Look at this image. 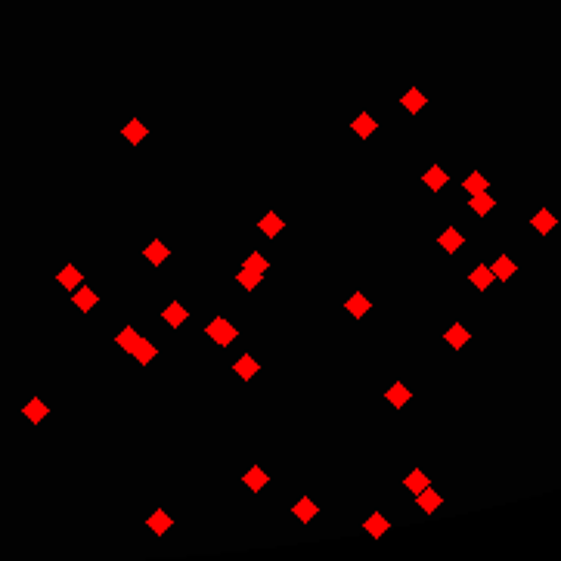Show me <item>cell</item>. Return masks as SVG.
Here are the masks:
<instances>
[{
  "instance_id": "6da1fadb",
  "label": "cell",
  "mask_w": 561,
  "mask_h": 561,
  "mask_svg": "<svg viewBox=\"0 0 561 561\" xmlns=\"http://www.w3.org/2000/svg\"><path fill=\"white\" fill-rule=\"evenodd\" d=\"M208 335H211L217 344H230V341H233V338H236L239 332L233 329V326H230L227 320H220V317H217V320H214L211 326H208Z\"/></svg>"
},
{
  "instance_id": "7a4b0ae2",
  "label": "cell",
  "mask_w": 561,
  "mask_h": 561,
  "mask_svg": "<svg viewBox=\"0 0 561 561\" xmlns=\"http://www.w3.org/2000/svg\"><path fill=\"white\" fill-rule=\"evenodd\" d=\"M555 224H558L555 214L546 211V208H543V211H536V217H533V227H536V233H543V236H546V233H552Z\"/></svg>"
},
{
  "instance_id": "3957f363",
  "label": "cell",
  "mask_w": 561,
  "mask_h": 561,
  "mask_svg": "<svg viewBox=\"0 0 561 561\" xmlns=\"http://www.w3.org/2000/svg\"><path fill=\"white\" fill-rule=\"evenodd\" d=\"M490 270H493V279H502V282H506V279H512V273H515V264H512L506 254H502V258L493 261V267H490Z\"/></svg>"
},
{
  "instance_id": "277c9868",
  "label": "cell",
  "mask_w": 561,
  "mask_h": 561,
  "mask_svg": "<svg viewBox=\"0 0 561 561\" xmlns=\"http://www.w3.org/2000/svg\"><path fill=\"white\" fill-rule=\"evenodd\" d=\"M131 354H137V357H140V363H149V360L155 357V347H152V344L146 341V338H137V344H134V350H131Z\"/></svg>"
},
{
  "instance_id": "5b68a950",
  "label": "cell",
  "mask_w": 561,
  "mask_h": 561,
  "mask_svg": "<svg viewBox=\"0 0 561 561\" xmlns=\"http://www.w3.org/2000/svg\"><path fill=\"white\" fill-rule=\"evenodd\" d=\"M419 506H422L425 512H434V509L440 506V496L434 493V490H428V487H425V490H419Z\"/></svg>"
},
{
  "instance_id": "8992f818",
  "label": "cell",
  "mask_w": 561,
  "mask_h": 561,
  "mask_svg": "<svg viewBox=\"0 0 561 561\" xmlns=\"http://www.w3.org/2000/svg\"><path fill=\"white\" fill-rule=\"evenodd\" d=\"M468 205L474 208V211H477V214H487V211H490V208H493V198H490L487 192H474V195L468 198Z\"/></svg>"
},
{
  "instance_id": "52a82bcc",
  "label": "cell",
  "mask_w": 561,
  "mask_h": 561,
  "mask_svg": "<svg viewBox=\"0 0 561 561\" xmlns=\"http://www.w3.org/2000/svg\"><path fill=\"white\" fill-rule=\"evenodd\" d=\"M471 282H474L477 288H487L490 282H493V270H490V267H484V264H477V270L471 273Z\"/></svg>"
},
{
  "instance_id": "ba28073f",
  "label": "cell",
  "mask_w": 561,
  "mask_h": 561,
  "mask_svg": "<svg viewBox=\"0 0 561 561\" xmlns=\"http://www.w3.org/2000/svg\"><path fill=\"white\" fill-rule=\"evenodd\" d=\"M462 242H465V239H462V233H456V230H447V233L440 236V245H443L447 251H459V245H462Z\"/></svg>"
},
{
  "instance_id": "9c48e42d",
  "label": "cell",
  "mask_w": 561,
  "mask_h": 561,
  "mask_svg": "<svg viewBox=\"0 0 561 561\" xmlns=\"http://www.w3.org/2000/svg\"><path fill=\"white\" fill-rule=\"evenodd\" d=\"M354 131H357L360 137H369L372 131H375V121H372V115H366V112L360 115V118L354 121Z\"/></svg>"
},
{
  "instance_id": "30bf717a",
  "label": "cell",
  "mask_w": 561,
  "mask_h": 561,
  "mask_svg": "<svg viewBox=\"0 0 561 561\" xmlns=\"http://www.w3.org/2000/svg\"><path fill=\"white\" fill-rule=\"evenodd\" d=\"M261 230L267 233V236H276V233L282 230V220H279V214H273V211H270V214H267V217L261 220Z\"/></svg>"
},
{
  "instance_id": "8fae6325",
  "label": "cell",
  "mask_w": 561,
  "mask_h": 561,
  "mask_svg": "<svg viewBox=\"0 0 561 561\" xmlns=\"http://www.w3.org/2000/svg\"><path fill=\"white\" fill-rule=\"evenodd\" d=\"M295 515H298L301 521H310L313 515H317V506H313L310 499H301V502H295Z\"/></svg>"
},
{
  "instance_id": "7c38bea8",
  "label": "cell",
  "mask_w": 561,
  "mask_h": 561,
  "mask_svg": "<svg viewBox=\"0 0 561 561\" xmlns=\"http://www.w3.org/2000/svg\"><path fill=\"white\" fill-rule=\"evenodd\" d=\"M149 527L155 530V533H165L171 527V518H168V512H155V515L149 518Z\"/></svg>"
},
{
  "instance_id": "4fadbf2b",
  "label": "cell",
  "mask_w": 561,
  "mask_h": 561,
  "mask_svg": "<svg viewBox=\"0 0 561 561\" xmlns=\"http://www.w3.org/2000/svg\"><path fill=\"white\" fill-rule=\"evenodd\" d=\"M425 183L431 186V189H440V186L447 183V174H443V171H440V168L434 165V168H431V171L425 174Z\"/></svg>"
},
{
  "instance_id": "5bb4252c",
  "label": "cell",
  "mask_w": 561,
  "mask_h": 561,
  "mask_svg": "<svg viewBox=\"0 0 561 561\" xmlns=\"http://www.w3.org/2000/svg\"><path fill=\"white\" fill-rule=\"evenodd\" d=\"M261 279H264V273H258V270H248V267H245V270L239 273V282H242V288H254V285L261 282Z\"/></svg>"
},
{
  "instance_id": "9a60e30c",
  "label": "cell",
  "mask_w": 561,
  "mask_h": 561,
  "mask_svg": "<svg viewBox=\"0 0 561 561\" xmlns=\"http://www.w3.org/2000/svg\"><path fill=\"white\" fill-rule=\"evenodd\" d=\"M146 258H149L152 264H161V261L168 258V248H165V245H161V242H152L149 248H146Z\"/></svg>"
},
{
  "instance_id": "2e32d148",
  "label": "cell",
  "mask_w": 561,
  "mask_h": 561,
  "mask_svg": "<svg viewBox=\"0 0 561 561\" xmlns=\"http://www.w3.org/2000/svg\"><path fill=\"white\" fill-rule=\"evenodd\" d=\"M267 484V474L261 471V468H251L248 474H245V487H251V490H261Z\"/></svg>"
},
{
  "instance_id": "e0dca14e",
  "label": "cell",
  "mask_w": 561,
  "mask_h": 561,
  "mask_svg": "<svg viewBox=\"0 0 561 561\" xmlns=\"http://www.w3.org/2000/svg\"><path fill=\"white\" fill-rule=\"evenodd\" d=\"M403 106H406V109H410V112H419V109H422V106H425V96H422V93H419V90L413 87L410 93H406V99H403Z\"/></svg>"
},
{
  "instance_id": "ac0fdd59",
  "label": "cell",
  "mask_w": 561,
  "mask_h": 561,
  "mask_svg": "<svg viewBox=\"0 0 561 561\" xmlns=\"http://www.w3.org/2000/svg\"><path fill=\"white\" fill-rule=\"evenodd\" d=\"M447 341H450L453 347H462L465 341H468V332H465V329H462V326H453V329L447 332Z\"/></svg>"
},
{
  "instance_id": "d6986e66",
  "label": "cell",
  "mask_w": 561,
  "mask_h": 561,
  "mask_svg": "<svg viewBox=\"0 0 561 561\" xmlns=\"http://www.w3.org/2000/svg\"><path fill=\"white\" fill-rule=\"evenodd\" d=\"M388 400H391L394 406H403L406 400H410V391H406V388H403V384H394V388L388 391Z\"/></svg>"
},
{
  "instance_id": "ffe728a7",
  "label": "cell",
  "mask_w": 561,
  "mask_h": 561,
  "mask_svg": "<svg viewBox=\"0 0 561 561\" xmlns=\"http://www.w3.org/2000/svg\"><path fill=\"white\" fill-rule=\"evenodd\" d=\"M236 372H239V375H242V378H251V375H254V372H258V363H254V360H251V357H242V360H239V363H236Z\"/></svg>"
},
{
  "instance_id": "44dd1931",
  "label": "cell",
  "mask_w": 561,
  "mask_h": 561,
  "mask_svg": "<svg viewBox=\"0 0 561 561\" xmlns=\"http://www.w3.org/2000/svg\"><path fill=\"white\" fill-rule=\"evenodd\" d=\"M165 320H168L171 326H180V323L186 320V310L180 307V304H171V307L165 310Z\"/></svg>"
},
{
  "instance_id": "7402d4cb",
  "label": "cell",
  "mask_w": 561,
  "mask_h": 561,
  "mask_svg": "<svg viewBox=\"0 0 561 561\" xmlns=\"http://www.w3.org/2000/svg\"><path fill=\"white\" fill-rule=\"evenodd\" d=\"M75 301H78V307H81V310H90L93 304H96V295H93L90 288H81L78 295H75Z\"/></svg>"
},
{
  "instance_id": "603a6c76",
  "label": "cell",
  "mask_w": 561,
  "mask_h": 561,
  "mask_svg": "<svg viewBox=\"0 0 561 561\" xmlns=\"http://www.w3.org/2000/svg\"><path fill=\"white\" fill-rule=\"evenodd\" d=\"M465 189H468L471 195H474V192H484V189H487V180H484V177H477V174H471V177L465 180Z\"/></svg>"
},
{
  "instance_id": "cb8c5ba5",
  "label": "cell",
  "mask_w": 561,
  "mask_h": 561,
  "mask_svg": "<svg viewBox=\"0 0 561 561\" xmlns=\"http://www.w3.org/2000/svg\"><path fill=\"white\" fill-rule=\"evenodd\" d=\"M347 310H350V313H357V317H360L363 310H369V301H366L363 295H354V301H347Z\"/></svg>"
},
{
  "instance_id": "d4e9b609",
  "label": "cell",
  "mask_w": 561,
  "mask_h": 561,
  "mask_svg": "<svg viewBox=\"0 0 561 561\" xmlns=\"http://www.w3.org/2000/svg\"><path fill=\"white\" fill-rule=\"evenodd\" d=\"M406 487L419 493V490H425V487H428V481H425V474H422V471H413V474H410V481H406Z\"/></svg>"
},
{
  "instance_id": "484cf974",
  "label": "cell",
  "mask_w": 561,
  "mask_h": 561,
  "mask_svg": "<svg viewBox=\"0 0 561 561\" xmlns=\"http://www.w3.org/2000/svg\"><path fill=\"white\" fill-rule=\"evenodd\" d=\"M59 279H62V285H78V282H81V273L75 270V267H65Z\"/></svg>"
},
{
  "instance_id": "4316f807",
  "label": "cell",
  "mask_w": 561,
  "mask_h": 561,
  "mask_svg": "<svg viewBox=\"0 0 561 561\" xmlns=\"http://www.w3.org/2000/svg\"><path fill=\"white\" fill-rule=\"evenodd\" d=\"M137 338H140V335H137L134 329H124V332L118 335V341L124 344V350H134V344H137Z\"/></svg>"
},
{
  "instance_id": "83f0119b",
  "label": "cell",
  "mask_w": 561,
  "mask_h": 561,
  "mask_svg": "<svg viewBox=\"0 0 561 561\" xmlns=\"http://www.w3.org/2000/svg\"><path fill=\"white\" fill-rule=\"evenodd\" d=\"M245 267H248V270H258V273H264V270H267L270 264H267V261L261 258V254H251V258L245 261Z\"/></svg>"
},
{
  "instance_id": "f1b7e54d",
  "label": "cell",
  "mask_w": 561,
  "mask_h": 561,
  "mask_svg": "<svg viewBox=\"0 0 561 561\" xmlns=\"http://www.w3.org/2000/svg\"><path fill=\"white\" fill-rule=\"evenodd\" d=\"M366 530H369V533H375V530H388V524H384V518H381V515H372V518H369V524H366Z\"/></svg>"
},
{
  "instance_id": "f546056e",
  "label": "cell",
  "mask_w": 561,
  "mask_h": 561,
  "mask_svg": "<svg viewBox=\"0 0 561 561\" xmlns=\"http://www.w3.org/2000/svg\"><path fill=\"white\" fill-rule=\"evenodd\" d=\"M143 134H146V131L140 127V121H131V127H124V137H127V140H140Z\"/></svg>"
},
{
  "instance_id": "4dcf8cb0",
  "label": "cell",
  "mask_w": 561,
  "mask_h": 561,
  "mask_svg": "<svg viewBox=\"0 0 561 561\" xmlns=\"http://www.w3.org/2000/svg\"><path fill=\"white\" fill-rule=\"evenodd\" d=\"M25 413H28L31 419H41V416H44L47 410H44V406H41V403H31V406H28V410H25Z\"/></svg>"
}]
</instances>
